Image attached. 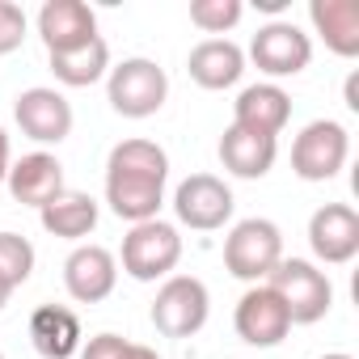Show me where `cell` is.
Masks as SVG:
<instances>
[{
	"instance_id": "277c9868",
	"label": "cell",
	"mask_w": 359,
	"mask_h": 359,
	"mask_svg": "<svg viewBox=\"0 0 359 359\" xmlns=\"http://www.w3.org/2000/svg\"><path fill=\"white\" fill-rule=\"evenodd\" d=\"M279 258H283V233L266 216H250L233 224V233L224 237V266L233 279L262 283L279 266Z\"/></svg>"
},
{
	"instance_id": "7a4b0ae2",
	"label": "cell",
	"mask_w": 359,
	"mask_h": 359,
	"mask_svg": "<svg viewBox=\"0 0 359 359\" xmlns=\"http://www.w3.org/2000/svg\"><path fill=\"white\" fill-rule=\"evenodd\" d=\"M266 287L283 300L292 325H313L334 304V283L325 271H317L304 258H279V266L266 275Z\"/></svg>"
},
{
	"instance_id": "2e32d148",
	"label": "cell",
	"mask_w": 359,
	"mask_h": 359,
	"mask_svg": "<svg viewBox=\"0 0 359 359\" xmlns=\"http://www.w3.org/2000/svg\"><path fill=\"white\" fill-rule=\"evenodd\" d=\"M287 118H292V97L279 85H271V81L241 89L237 102H233V123L245 127V131L271 135V140H279V131L287 127Z\"/></svg>"
},
{
	"instance_id": "ba28073f",
	"label": "cell",
	"mask_w": 359,
	"mask_h": 359,
	"mask_svg": "<svg viewBox=\"0 0 359 359\" xmlns=\"http://www.w3.org/2000/svg\"><path fill=\"white\" fill-rule=\"evenodd\" d=\"M233 208H237V199H233L229 182L216 177V173H191L187 182H177V191H173L177 220H182L187 229H195V233L224 229L233 220Z\"/></svg>"
},
{
	"instance_id": "4fadbf2b",
	"label": "cell",
	"mask_w": 359,
	"mask_h": 359,
	"mask_svg": "<svg viewBox=\"0 0 359 359\" xmlns=\"http://www.w3.org/2000/svg\"><path fill=\"white\" fill-rule=\"evenodd\" d=\"M309 245L317 254V262L342 266L359 254V212L346 203H325L313 212L309 220Z\"/></svg>"
},
{
	"instance_id": "4316f807",
	"label": "cell",
	"mask_w": 359,
	"mask_h": 359,
	"mask_svg": "<svg viewBox=\"0 0 359 359\" xmlns=\"http://www.w3.org/2000/svg\"><path fill=\"white\" fill-rule=\"evenodd\" d=\"M9 165H13V152H9V135H5V127H0V182L9 177Z\"/></svg>"
},
{
	"instance_id": "603a6c76",
	"label": "cell",
	"mask_w": 359,
	"mask_h": 359,
	"mask_svg": "<svg viewBox=\"0 0 359 359\" xmlns=\"http://www.w3.org/2000/svg\"><path fill=\"white\" fill-rule=\"evenodd\" d=\"M34 271V245L18 233H0V283L22 287Z\"/></svg>"
},
{
	"instance_id": "9c48e42d",
	"label": "cell",
	"mask_w": 359,
	"mask_h": 359,
	"mask_svg": "<svg viewBox=\"0 0 359 359\" xmlns=\"http://www.w3.org/2000/svg\"><path fill=\"white\" fill-rule=\"evenodd\" d=\"M250 60L258 64V72L271 76V85L279 76H296L309 68L313 60V39L296 26V22H266L254 43H250Z\"/></svg>"
},
{
	"instance_id": "7402d4cb",
	"label": "cell",
	"mask_w": 359,
	"mask_h": 359,
	"mask_svg": "<svg viewBox=\"0 0 359 359\" xmlns=\"http://www.w3.org/2000/svg\"><path fill=\"white\" fill-rule=\"evenodd\" d=\"M51 72H55V81L68 85V89H89V85H97V81L110 72V47H106V39H93V43H85V47H76V51L51 55Z\"/></svg>"
},
{
	"instance_id": "7c38bea8",
	"label": "cell",
	"mask_w": 359,
	"mask_h": 359,
	"mask_svg": "<svg viewBox=\"0 0 359 359\" xmlns=\"http://www.w3.org/2000/svg\"><path fill=\"white\" fill-rule=\"evenodd\" d=\"M39 39L47 43V55L60 51H76L97 34V13L85 5V0H47L39 9Z\"/></svg>"
},
{
	"instance_id": "9a60e30c",
	"label": "cell",
	"mask_w": 359,
	"mask_h": 359,
	"mask_svg": "<svg viewBox=\"0 0 359 359\" xmlns=\"http://www.w3.org/2000/svg\"><path fill=\"white\" fill-rule=\"evenodd\" d=\"M9 195L26 208H47L64 191V165L51 152H26L22 161L9 165Z\"/></svg>"
},
{
	"instance_id": "44dd1931",
	"label": "cell",
	"mask_w": 359,
	"mask_h": 359,
	"mask_svg": "<svg viewBox=\"0 0 359 359\" xmlns=\"http://www.w3.org/2000/svg\"><path fill=\"white\" fill-rule=\"evenodd\" d=\"M39 220L51 237H64V241H81L97 229V199H89L85 191H60L47 208H39Z\"/></svg>"
},
{
	"instance_id": "8fae6325",
	"label": "cell",
	"mask_w": 359,
	"mask_h": 359,
	"mask_svg": "<svg viewBox=\"0 0 359 359\" xmlns=\"http://www.w3.org/2000/svg\"><path fill=\"white\" fill-rule=\"evenodd\" d=\"M233 325H237V338L250 342V346H279L292 330V317L283 309V300L266 287V283H254L241 300H237V313H233Z\"/></svg>"
},
{
	"instance_id": "83f0119b",
	"label": "cell",
	"mask_w": 359,
	"mask_h": 359,
	"mask_svg": "<svg viewBox=\"0 0 359 359\" xmlns=\"http://www.w3.org/2000/svg\"><path fill=\"white\" fill-rule=\"evenodd\" d=\"M342 97H346V110H359V72H351V76H346Z\"/></svg>"
},
{
	"instance_id": "8992f818",
	"label": "cell",
	"mask_w": 359,
	"mask_h": 359,
	"mask_svg": "<svg viewBox=\"0 0 359 359\" xmlns=\"http://www.w3.org/2000/svg\"><path fill=\"white\" fill-rule=\"evenodd\" d=\"M208 313H212V296H208V283L195 275H169L152 300V325L165 338L199 334L208 325Z\"/></svg>"
},
{
	"instance_id": "ac0fdd59",
	"label": "cell",
	"mask_w": 359,
	"mask_h": 359,
	"mask_svg": "<svg viewBox=\"0 0 359 359\" xmlns=\"http://www.w3.org/2000/svg\"><path fill=\"white\" fill-rule=\"evenodd\" d=\"M187 72L199 89H233L245 72V51L233 43V39H203L191 60H187Z\"/></svg>"
},
{
	"instance_id": "5b68a950",
	"label": "cell",
	"mask_w": 359,
	"mask_h": 359,
	"mask_svg": "<svg viewBox=\"0 0 359 359\" xmlns=\"http://www.w3.org/2000/svg\"><path fill=\"white\" fill-rule=\"evenodd\" d=\"M177 262H182V237H177V229L169 220L131 224V233L123 237V271L135 283H156Z\"/></svg>"
},
{
	"instance_id": "f1b7e54d",
	"label": "cell",
	"mask_w": 359,
	"mask_h": 359,
	"mask_svg": "<svg viewBox=\"0 0 359 359\" xmlns=\"http://www.w3.org/2000/svg\"><path fill=\"white\" fill-rule=\"evenodd\" d=\"M127 359H161V355H156L152 346H140V342H131V346H127Z\"/></svg>"
},
{
	"instance_id": "cb8c5ba5",
	"label": "cell",
	"mask_w": 359,
	"mask_h": 359,
	"mask_svg": "<svg viewBox=\"0 0 359 359\" xmlns=\"http://www.w3.org/2000/svg\"><path fill=\"white\" fill-rule=\"evenodd\" d=\"M245 5L241 0H191V22L203 30V34H224L241 22Z\"/></svg>"
},
{
	"instance_id": "ffe728a7",
	"label": "cell",
	"mask_w": 359,
	"mask_h": 359,
	"mask_svg": "<svg viewBox=\"0 0 359 359\" xmlns=\"http://www.w3.org/2000/svg\"><path fill=\"white\" fill-rule=\"evenodd\" d=\"M309 22L334 55H342V60L359 55V5L355 0H313Z\"/></svg>"
},
{
	"instance_id": "e0dca14e",
	"label": "cell",
	"mask_w": 359,
	"mask_h": 359,
	"mask_svg": "<svg viewBox=\"0 0 359 359\" xmlns=\"http://www.w3.org/2000/svg\"><path fill=\"white\" fill-rule=\"evenodd\" d=\"M275 156H279V140H271V135L245 131L237 123H229L224 135H220V165L233 177H250V182H254V177H266Z\"/></svg>"
},
{
	"instance_id": "6da1fadb",
	"label": "cell",
	"mask_w": 359,
	"mask_h": 359,
	"mask_svg": "<svg viewBox=\"0 0 359 359\" xmlns=\"http://www.w3.org/2000/svg\"><path fill=\"white\" fill-rule=\"evenodd\" d=\"M165 182H169V152L156 140H123L110 148L106 203L118 220H127V224L161 220Z\"/></svg>"
},
{
	"instance_id": "5bb4252c",
	"label": "cell",
	"mask_w": 359,
	"mask_h": 359,
	"mask_svg": "<svg viewBox=\"0 0 359 359\" xmlns=\"http://www.w3.org/2000/svg\"><path fill=\"white\" fill-rule=\"evenodd\" d=\"M118 283V258L106 245H76L64 262V287L76 304H97Z\"/></svg>"
},
{
	"instance_id": "d4e9b609",
	"label": "cell",
	"mask_w": 359,
	"mask_h": 359,
	"mask_svg": "<svg viewBox=\"0 0 359 359\" xmlns=\"http://www.w3.org/2000/svg\"><path fill=\"white\" fill-rule=\"evenodd\" d=\"M26 30H30L26 9L13 5V0H0V55H13L26 43Z\"/></svg>"
},
{
	"instance_id": "484cf974",
	"label": "cell",
	"mask_w": 359,
	"mask_h": 359,
	"mask_svg": "<svg viewBox=\"0 0 359 359\" xmlns=\"http://www.w3.org/2000/svg\"><path fill=\"white\" fill-rule=\"evenodd\" d=\"M127 338H118V334H97V338H89L76 355L81 359H127Z\"/></svg>"
},
{
	"instance_id": "52a82bcc",
	"label": "cell",
	"mask_w": 359,
	"mask_h": 359,
	"mask_svg": "<svg viewBox=\"0 0 359 359\" xmlns=\"http://www.w3.org/2000/svg\"><path fill=\"white\" fill-rule=\"evenodd\" d=\"M351 156V135L334 118H313L292 144V173L304 182H330Z\"/></svg>"
},
{
	"instance_id": "30bf717a",
	"label": "cell",
	"mask_w": 359,
	"mask_h": 359,
	"mask_svg": "<svg viewBox=\"0 0 359 359\" xmlns=\"http://www.w3.org/2000/svg\"><path fill=\"white\" fill-rule=\"evenodd\" d=\"M13 118H18L22 135H30L34 144H60V140L72 135V102L60 89H47V85H34L26 93H18Z\"/></svg>"
},
{
	"instance_id": "d6a6232c",
	"label": "cell",
	"mask_w": 359,
	"mask_h": 359,
	"mask_svg": "<svg viewBox=\"0 0 359 359\" xmlns=\"http://www.w3.org/2000/svg\"><path fill=\"white\" fill-rule=\"evenodd\" d=\"M0 359H5V351H0Z\"/></svg>"
},
{
	"instance_id": "1f68e13d",
	"label": "cell",
	"mask_w": 359,
	"mask_h": 359,
	"mask_svg": "<svg viewBox=\"0 0 359 359\" xmlns=\"http://www.w3.org/2000/svg\"><path fill=\"white\" fill-rule=\"evenodd\" d=\"M321 359H355V355H342V351H330V355H321Z\"/></svg>"
},
{
	"instance_id": "d6986e66",
	"label": "cell",
	"mask_w": 359,
	"mask_h": 359,
	"mask_svg": "<svg viewBox=\"0 0 359 359\" xmlns=\"http://www.w3.org/2000/svg\"><path fill=\"white\" fill-rule=\"evenodd\" d=\"M81 317L64 304H39L30 313V342L43 359H72L81 351Z\"/></svg>"
},
{
	"instance_id": "4dcf8cb0",
	"label": "cell",
	"mask_w": 359,
	"mask_h": 359,
	"mask_svg": "<svg viewBox=\"0 0 359 359\" xmlns=\"http://www.w3.org/2000/svg\"><path fill=\"white\" fill-rule=\"evenodd\" d=\"M9 296H13V287H9V283H0V309L9 304Z\"/></svg>"
},
{
	"instance_id": "3957f363",
	"label": "cell",
	"mask_w": 359,
	"mask_h": 359,
	"mask_svg": "<svg viewBox=\"0 0 359 359\" xmlns=\"http://www.w3.org/2000/svg\"><path fill=\"white\" fill-rule=\"evenodd\" d=\"M106 97L123 118H152L169 97V76L156 60L135 55L106 72Z\"/></svg>"
},
{
	"instance_id": "f546056e",
	"label": "cell",
	"mask_w": 359,
	"mask_h": 359,
	"mask_svg": "<svg viewBox=\"0 0 359 359\" xmlns=\"http://www.w3.org/2000/svg\"><path fill=\"white\" fill-rule=\"evenodd\" d=\"M287 5V0H258V9H266V13H279Z\"/></svg>"
}]
</instances>
